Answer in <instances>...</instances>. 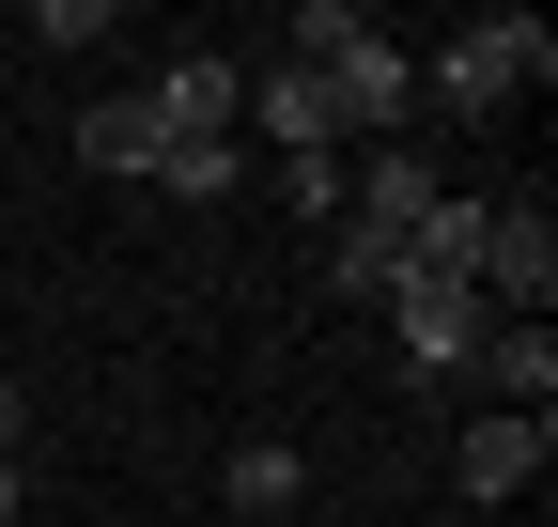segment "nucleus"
<instances>
[{"instance_id":"nucleus-1","label":"nucleus","mask_w":558,"mask_h":527,"mask_svg":"<svg viewBox=\"0 0 558 527\" xmlns=\"http://www.w3.org/2000/svg\"><path fill=\"white\" fill-rule=\"evenodd\" d=\"M543 16H465L450 47H435V78H418V94H435V109H512V78H543Z\"/></svg>"},{"instance_id":"nucleus-2","label":"nucleus","mask_w":558,"mask_h":527,"mask_svg":"<svg viewBox=\"0 0 558 527\" xmlns=\"http://www.w3.org/2000/svg\"><path fill=\"white\" fill-rule=\"evenodd\" d=\"M388 326H403V372L450 388V372L481 357V326H497V310H481L465 280H435V264H403V280H388Z\"/></svg>"},{"instance_id":"nucleus-3","label":"nucleus","mask_w":558,"mask_h":527,"mask_svg":"<svg viewBox=\"0 0 558 527\" xmlns=\"http://www.w3.org/2000/svg\"><path fill=\"white\" fill-rule=\"evenodd\" d=\"M543 295H558V218L543 203H481V310L543 326Z\"/></svg>"},{"instance_id":"nucleus-4","label":"nucleus","mask_w":558,"mask_h":527,"mask_svg":"<svg viewBox=\"0 0 558 527\" xmlns=\"http://www.w3.org/2000/svg\"><path fill=\"white\" fill-rule=\"evenodd\" d=\"M156 140H233V109H248V62H218V47H186V62H156Z\"/></svg>"},{"instance_id":"nucleus-5","label":"nucleus","mask_w":558,"mask_h":527,"mask_svg":"<svg viewBox=\"0 0 558 527\" xmlns=\"http://www.w3.org/2000/svg\"><path fill=\"white\" fill-rule=\"evenodd\" d=\"M403 94H418V62L388 47V32H357L326 62V109H341V140H403Z\"/></svg>"},{"instance_id":"nucleus-6","label":"nucleus","mask_w":558,"mask_h":527,"mask_svg":"<svg viewBox=\"0 0 558 527\" xmlns=\"http://www.w3.org/2000/svg\"><path fill=\"white\" fill-rule=\"evenodd\" d=\"M233 124H248L264 156H341V109H326V78H311V62H264Z\"/></svg>"},{"instance_id":"nucleus-7","label":"nucleus","mask_w":558,"mask_h":527,"mask_svg":"<svg viewBox=\"0 0 558 527\" xmlns=\"http://www.w3.org/2000/svg\"><path fill=\"white\" fill-rule=\"evenodd\" d=\"M481 388H497V419H543L558 404V326H481Z\"/></svg>"},{"instance_id":"nucleus-8","label":"nucleus","mask_w":558,"mask_h":527,"mask_svg":"<svg viewBox=\"0 0 558 527\" xmlns=\"http://www.w3.org/2000/svg\"><path fill=\"white\" fill-rule=\"evenodd\" d=\"M543 450H558V419H465L450 481H465V497H527V481H543Z\"/></svg>"},{"instance_id":"nucleus-9","label":"nucleus","mask_w":558,"mask_h":527,"mask_svg":"<svg viewBox=\"0 0 558 527\" xmlns=\"http://www.w3.org/2000/svg\"><path fill=\"white\" fill-rule=\"evenodd\" d=\"M341 218H357V233H388V248H418V218H435V171L388 140V156H357V203H341Z\"/></svg>"},{"instance_id":"nucleus-10","label":"nucleus","mask_w":558,"mask_h":527,"mask_svg":"<svg viewBox=\"0 0 558 527\" xmlns=\"http://www.w3.org/2000/svg\"><path fill=\"white\" fill-rule=\"evenodd\" d=\"M248 171H264L248 140H156V186H171V203H233Z\"/></svg>"},{"instance_id":"nucleus-11","label":"nucleus","mask_w":558,"mask_h":527,"mask_svg":"<svg viewBox=\"0 0 558 527\" xmlns=\"http://www.w3.org/2000/svg\"><path fill=\"white\" fill-rule=\"evenodd\" d=\"M78 156H94V171H156V109H140V94L78 109Z\"/></svg>"},{"instance_id":"nucleus-12","label":"nucleus","mask_w":558,"mask_h":527,"mask_svg":"<svg viewBox=\"0 0 558 527\" xmlns=\"http://www.w3.org/2000/svg\"><path fill=\"white\" fill-rule=\"evenodd\" d=\"M295 497H311V466H295L279 434H264V450H233V512H295Z\"/></svg>"},{"instance_id":"nucleus-13","label":"nucleus","mask_w":558,"mask_h":527,"mask_svg":"<svg viewBox=\"0 0 558 527\" xmlns=\"http://www.w3.org/2000/svg\"><path fill=\"white\" fill-rule=\"evenodd\" d=\"M279 203H295V218H326V233H341V203H357V171H341V156H279Z\"/></svg>"},{"instance_id":"nucleus-14","label":"nucleus","mask_w":558,"mask_h":527,"mask_svg":"<svg viewBox=\"0 0 558 527\" xmlns=\"http://www.w3.org/2000/svg\"><path fill=\"white\" fill-rule=\"evenodd\" d=\"M326 280H341V295H388V280H403V248H388V233H357V218H341V233H326Z\"/></svg>"},{"instance_id":"nucleus-15","label":"nucleus","mask_w":558,"mask_h":527,"mask_svg":"<svg viewBox=\"0 0 558 527\" xmlns=\"http://www.w3.org/2000/svg\"><path fill=\"white\" fill-rule=\"evenodd\" d=\"M16 434H32V404H16V388H0V466H16Z\"/></svg>"},{"instance_id":"nucleus-16","label":"nucleus","mask_w":558,"mask_h":527,"mask_svg":"<svg viewBox=\"0 0 558 527\" xmlns=\"http://www.w3.org/2000/svg\"><path fill=\"white\" fill-rule=\"evenodd\" d=\"M16 497H32V481H16V466H0V527H16Z\"/></svg>"}]
</instances>
